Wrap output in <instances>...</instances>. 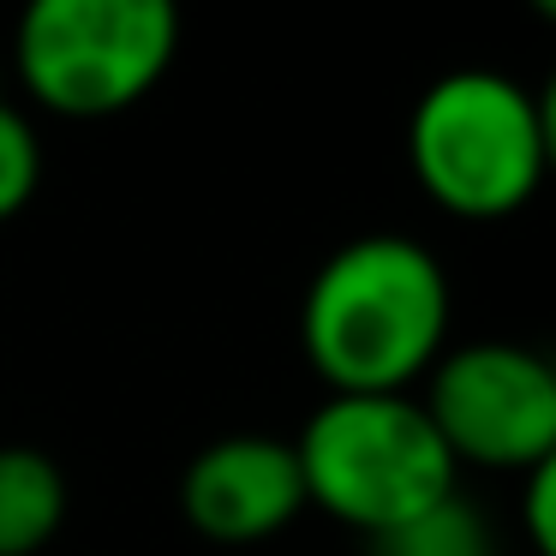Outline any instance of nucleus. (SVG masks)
I'll return each instance as SVG.
<instances>
[{
    "label": "nucleus",
    "mask_w": 556,
    "mask_h": 556,
    "mask_svg": "<svg viewBox=\"0 0 556 556\" xmlns=\"http://www.w3.org/2000/svg\"><path fill=\"white\" fill-rule=\"evenodd\" d=\"M305 508L383 539L460 491V467L443 448L419 395H329L293 437Z\"/></svg>",
    "instance_id": "obj_3"
},
{
    "label": "nucleus",
    "mask_w": 556,
    "mask_h": 556,
    "mask_svg": "<svg viewBox=\"0 0 556 556\" xmlns=\"http://www.w3.org/2000/svg\"><path fill=\"white\" fill-rule=\"evenodd\" d=\"M66 520V472L49 448L0 443V556H37Z\"/></svg>",
    "instance_id": "obj_7"
},
{
    "label": "nucleus",
    "mask_w": 556,
    "mask_h": 556,
    "mask_svg": "<svg viewBox=\"0 0 556 556\" xmlns=\"http://www.w3.org/2000/svg\"><path fill=\"white\" fill-rule=\"evenodd\" d=\"M37 186H42V138L18 102L0 97V222L25 216Z\"/></svg>",
    "instance_id": "obj_9"
},
{
    "label": "nucleus",
    "mask_w": 556,
    "mask_h": 556,
    "mask_svg": "<svg viewBox=\"0 0 556 556\" xmlns=\"http://www.w3.org/2000/svg\"><path fill=\"white\" fill-rule=\"evenodd\" d=\"M371 544H377L371 556H491V527H484L479 508L455 491L448 503L425 508L419 520H407V527L383 532V539H371Z\"/></svg>",
    "instance_id": "obj_8"
},
{
    "label": "nucleus",
    "mask_w": 556,
    "mask_h": 556,
    "mask_svg": "<svg viewBox=\"0 0 556 556\" xmlns=\"http://www.w3.org/2000/svg\"><path fill=\"white\" fill-rule=\"evenodd\" d=\"M520 520H527L532 556H556V455L527 467V508H520Z\"/></svg>",
    "instance_id": "obj_10"
},
{
    "label": "nucleus",
    "mask_w": 556,
    "mask_h": 556,
    "mask_svg": "<svg viewBox=\"0 0 556 556\" xmlns=\"http://www.w3.org/2000/svg\"><path fill=\"white\" fill-rule=\"evenodd\" d=\"M532 13H539V18H556V0H532Z\"/></svg>",
    "instance_id": "obj_11"
},
{
    "label": "nucleus",
    "mask_w": 556,
    "mask_h": 556,
    "mask_svg": "<svg viewBox=\"0 0 556 556\" xmlns=\"http://www.w3.org/2000/svg\"><path fill=\"white\" fill-rule=\"evenodd\" d=\"M407 162L437 210L503 222L527 210L551 174V109L496 66H455L413 102Z\"/></svg>",
    "instance_id": "obj_2"
},
{
    "label": "nucleus",
    "mask_w": 556,
    "mask_h": 556,
    "mask_svg": "<svg viewBox=\"0 0 556 556\" xmlns=\"http://www.w3.org/2000/svg\"><path fill=\"white\" fill-rule=\"evenodd\" d=\"M180 515L210 544H264L305 515L300 455L281 437L233 431L204 443L180 472Z\"/></svg>",
    "instance_id": "obj_6"
},
{
    "label": "nucleus",
    "mask_w": 556,
    "mask_h": 556,
    "mask_svg": "<svg viewBox=\"0 0 556 556\" xmlns=\"http://www.w3.org/2000/svg\"><path fill=\"white\" fill-rule=\"evenodd\" d=\"M300 348L329 395H413L448 348V276L407 233H359L317 264Z\"/></svg>",
    "instance_id": "obj_1"
},
{
    "label": "nucleus",
    "mask_w": 556,
    "mask_h": 556,
    "mask_svg": "<svg viewBox=\"0 0 556 556\" xmlns=\"http://www.w3.org/2000/svg\"><path fill=\"white\" fill-rule=\"evenodd\" d=\"M180 30V0H25L13 66L42 114L114 121L174 73Z\"/></svg>",
    "instance_id": "obj_4"
},
{
    "label": "nucleus",
    "mask_w": 556,
    "mask_h": 556,
    "mask_svg": "<svg viewBox=\"0 0 556 556\" xmlns=\"http://www.w3.org/2000/svg\"><path fill=\"white\" fill-rule=\"evenodd\" d=\"M419 407L431 413L455 467L527 472L556 455V371L520 341L443 348L425 371Z\"/></svg>",
    "instance_id": "obj_5"
}]
</instances>
